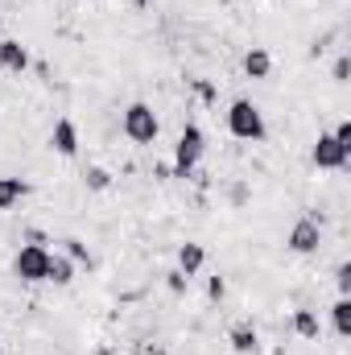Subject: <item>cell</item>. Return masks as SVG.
<instances>
[{
  "mask_svg": "<svg viewBox=\"0 0 351 355\" xmlns=\"http://www.w3.org/2000/svg\"><path fill=\"white\" fill-rule=\"evenodd\" d=\"M228 132L236 137V141H264V116H261V107L252 103V99H236L232 107H228Z\"/></svg>",
  "mask_w": 351,
  "mask_h": 355,
  "instance_id": "1",
  "label": "cell"
},
{
  "mask_svg": "<svg viewBox=\"0 0 351 355\" xmlns=\"http://www.w3.org/2000/svg\"><path fill=\"white\" fill-rule=\"evenodd\" d=\"M203 149H207L203 128H198V124H186L182 137H178V145H174V178H190L194 174V166L203 162Z\"/></svg>",
  "mask_w": 351,
  "mask_h": 355,
  "instance_id": "2",
  "label": "cell"
},
{
  "mask_svg": "<svg viewBox=\"0 0 351 355\" xmlns=\"http://www.w3.org/2000/svg\"><path fill=\"white\" fill-rule=\"evenodd\" d=\"M157 132H162V124H157L153 107L149 103H128V112H124V137L132 145H153Z\"/></svg>",
  "mask_w": 351,
  "mask_h": 355,
  "instance_id": "3",
  "label": "cell"
},
{
  "mask_svg": "<svg viewBox=\"0 0 351 355\" xmlns=\"http://www.w3.org/2000/svg\"><path fill=\"white\" fill-rule=\"evenodd\" d=\"M46 268H50V248H42V244H25V248L12 257V272H17L21 281H29V285L46 281Z\"/></svg>",
  "mask_w": 351,
  "mask_h": 355,
  "instance_id": "4",
  "label": "cell"
},
{
  "mask_svg": "<svg viewBox=\"0 0 351 355\" xmlns=\"http://www.w3.org/2000/svg\"><path fill=\"white\" fill-rule=\"evenodd\" d=\"M285 244H289V252H298V257H310V252H318V244H323V232H318V223H314V219H298V223L289 227Z\"/></svg>",
  "mask_w": 351,
  "mask_h": 355,
  "instance_id": "5",
  "label": "cell"
},
{
  "mask_svg": "<svg viewBox=\"0 0 351 355\" xmlns=\"http://www.w3.org/2000/svg\"><path fill=\"white\" fill-rule=\"evenodd\" d=\"M310 157H314V166H318V170H343L351 153L335 141V132H318V145H314V153H310Z\"/></svg>",
  "mask_w": 351,
  "mask_h": 355,
  "instance_id": "6",
  "label": "cell"
},
{
  "mask_svg": "<svg viewBox=\"0 0 351 355\" xmlns=\"http://www.w3.org/2000/svg\"><path fill=\"white\" fill-rule=\"evenodd\" d=\"M50 149H54L58 157H75V153H79V128H75V120H58V124H54Z\"/></svg>",
  "mask_w": 351,
  "mask_h": 355,
  "instance_id": "7",
  "label": "cell"
},
{
  "mask_svg": "<svg viewBox=\"0 0 351 355\" xmlns=\"http://www.w3.org/2000/svg\"><path fill=\"white\" fill-rule=\"evenodd\" d=\"M0 67H4L8 75H21V71L29 67V50H25L21 42H12V37H0Z\"/></svg>",
  "mask_w": 351,
  "mask_h": 355,
  "instance_id": "8",
  "label": "cell"
},
{
  "mask_svg": "<svg viewBox=\"0 0 351 355\" xmlns=\"http://www.w3.org/2000/svg\"><path fill=\"white\" fill-rule=\"evenodd\" d=\"M244 75H248V79H268V75H273V58H268V50L252 46V50L244 54Z\"/></svg>",
  "mask_w": 351,
  "mask_h": 355,
  "instance_id": "9",
  "label": "cell"
},
{
  "mask_svg": "<svg viewBox=\"0 0 351 355\" xmlns=\"http://www.w3.org/2000/svg\"><path fill=\"white\" fill-rule=\"evenodd\" d=\"M203 261H207L203 244H182V248H178V272H182V277H194V272L203 268Z\"/></svg>",
  "mask_w": 351,
  "mask_h": 355,
  "instance_id": "10",
  "label": "cell"
},
{
  "mask_svg": "<svg viewBox=\"0 0 351 355\" xmlns=\"http://www.w3.org/2000/svg\"><path fill=\"white\" fill-rule=\"evenodd\" d=\"M228 339H232V352H240V355L257 352V327H252V322H236Z\"/></svg>",
  "mask_w": 351,
  "mask_h": 355,
  "instance_id": "11",
  "label": "cell"
},
{
  "mask_svg": "<svg viewBox=\"0 0 351 355\" xmlns=\"http://www.w3.org/2000/svg\"><path fill=\"white\" fill-rule=\"evenodd\" d=\"M46 281H54V285H71V281H75V261H71V257H58V252H50Z\"/></svg>",
  "mask_w": 351,
  "mask_h": 355,
  "instance_id": "12",
  "label": "cell"
},
{
  "mask_svg": "<svg viewBox=\"0 0 351 355\" xmlns=\"http://www.w3.org/2000/svg\"><path fill=\"white\" fill-rule=\"evenodd\" d=\"M25 194H29V186H25L21 178H0V211L17 207V202H21Z\"/></svg>",
  "mask_w": 351,
  "mask_h": 355,
  "instance_id": "13",
  "label": "cell"
},
{
  "mask_svg": "<svg viewBox=\"0 0 351 355\" xmlns=\"http://www.w3.org/2000/svg\"><path fill=\"white\" fill-rule=\"evenodd\" d=\"M331 318H335V335L348 339L351 335V297H339V302L331 306Z\"/></svg>",
  "mask_w": 351,
  "mask_h": 355,
  "instance_id": "14",
  "label": "cell"
},
{
  "mask_svg": "<svg viewBox=\"0 0 351 355\" xmlns=\"http://www.w3.org/2000/svg\"><path fill=\"white\" fill-rule=\"evenodd\" d=\"M293 331L302 339H318V314L314 310H293Z\"/></svg>",
  "mask_w": 351,
  "mask_h": 355,
  "instance_id": "15",
  "label": "cell"
},
{
  "mask_svg": "<svg viewBox=\"0 0 351 355\" xmlns=\"http://www.w3.org/2000/svg\"><path fill=\"white\" fill-rule=\"evenodd\" d=\"M87 186L91 190H108V186H112V174H108L103 166H91L87 170Z\"/></svg>",
  "mask_w": 351,
  "mask_h": 355,
  "instance_id": "16",
  "label": "cell"
},
{
  "mask_svg": "<svg viewBox=\"0 0 351 355\" xmlns=\"http://www.w3.org/2000/svg\"><path fill=\"white\" fill-rule=\"evenodd\" d=\"M62 244H67V257H71V261H79V265H91V252L83 248V244H79V240H62Z\"/></svg>",
  "mask_w": 351,
  "mask_h": 355,
  "instance_id": "17",
  "label": "cell"
},
{
  "mask_svg": "<svg viewBox=\"0 0 351 355\" xmlns=\"http://www.w3.org/2000/svg\"><path fill=\"white\" fill-rule=\"evenodd\" d=\"M339 297H351V265H339Z\"/></svg>",
  "mask_w": 351,
  "mask_h": 355,
  "instance_id": "18",
  "label": "cell"
},
{
  "mask_svg": "<svg viewBox=\"0 0 351 355\" xmlns=\"http://www.w3.org/2000/svg\"><path fill=\"white\" fill-rule=\"evenodd\" d=\"M335 141H339V145L351 153V120H339V128H335Z\"/></svg>",
  "mask_w": 351,
  "mask_h": 355,
  "instance_id": "19",
  "label": "cell"
},
{
  "mask_svg": "<svg viewBox=\"0 0 351 355\" xmlns=\"http://www.w3.org/2000/svg\"><path fill=\"white\" fill-rule=\"evenodd\" d=\"M207 293H211V297L219 302V297L228 293V285H223V277H211V285H207Z\"/></svg>",
  "mask_w": 351,
  "mask_h": 355,
  "instance_id": "20",
  "label": "cell"
},
{
  "mask_svg": "<svg viewBox=\"0 0 351 355\" xmlns=\"http://www.w3.org/2000/svg\"><path fill=\"white\" fill-rule=\"evenodd\" d=\"M348 71H351V62L348 58H339V62H335V79H348Z\"/></svg>",
  "mask_w": 351,
  "mask_h": 355,
  "instance_id": "21",
  "label": "cell"
},
{
  "mask_svg": "<svg viewBox=\"0 0 351 355\" xmlns=\"http://www.w3.org/2000/svg\"><path fill=\"white\" fill-rule=\"evenodd\" d=\"M170 289H174V293H182V289H186V281H182V272H174V277H170Z\"/></svg>",
  "mask_w": 351,
  "mask_h": 355,
  "instance_id": "22",
  "label": "cell"
},
{
  "mask_svg": "<svg viewBox=\"0 0 351 355\" xmlns=\"http://www.w3.org/2000/svg\"><path fill=\"white\" fill-rule=\"evenodd\" d=\"M149 4H153V0H137V8H149Z\"/></svg>",
  "mask_w": 351,
  "mask_h": 355,
  "instance_id": "23",
  "label": "cell"
},
{
  "mask_svg": "<svg viewBox=\"0 0 351 355\" xmlns=\"http://www.w3.org/2000/svg\"><path fill=\"white\" fill-rule=\"evenodd\" d=\"M0 352H4V343H0Z\"/></svg>",
  "mask_w": 351,
  "mask_h": 355,
  "instance_id": "24",
  "label": "cell"
}]
</instances>
